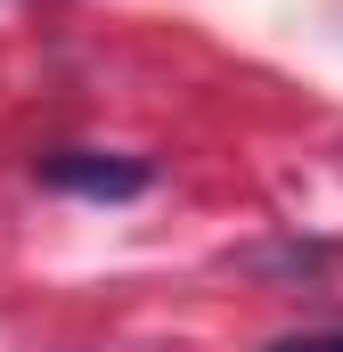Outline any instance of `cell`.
Returning a JSON list of instances; mask_svg holds the SVG:
<instances>
[{
	"label": "cell",
	"instance_id": "cell-2",
	"mask_svg": "<svg viewBox=\"0 0 343 352\" xmlns=\"http://www.w3.org/2000/svg\"><path fill=\"white\" fill-rule=\"evenodd\" d=\"M270 352H343V328H311V336H286V344Z\"/></svg>",
	"mask_w": 343,
	"mask_h": 352
},
{
	"label": "cell",
	"instance_id": "cell-1",
	"mask_svg": "<svg viewBox=\"0 0 343 352\" xmlns=\"http://www.w3.org/2000/svg\"><path fill=\"white\" fill-rule=\"evenodd\" d=\"M41 180H49V188H74V197H139V188H147V164H131V156H90V148H58V156H41Z\"/></svg>",
	"mask_w": 343,
	"mask_h": 352
}]
</instances>
